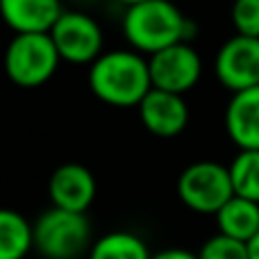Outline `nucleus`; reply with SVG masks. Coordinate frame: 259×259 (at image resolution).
Here are the masks:
<instances>
[{
  "instance_id": "dca6fc26",
  "label": "nucleus",
  "mask_w": 259,
  "mask_h": 259,
  "mask_svg": "<svg viewBox=\"0 0 259 259\" xmlns=\"http://www.w3.org/2000/svg\"><path fill=\"white\" fill-rule=\"evenodd\" d=\"M228 168L234 196L259 202V150H239Z\"/></svg>"
},
{
  "instance_id": "2eb2a0df",
  "label": "nucleus",
  "mask_w": 259,
  "mask_h": 259,
  "mask_svg": "<svg viewBox=\"0 0 259 259\" xmlns=\"http://www.w3.org/2000/svg\"><path fill=\"white\" fill-rule=\"evenodd\" d=\"M152 252L148 250L146 241L139 234L114 230L96 239L89 250V259H150Z\"/></svg>"
},
{
  "instance_id": "1a4fd4ad",
  "label": "nucleus",
  "mask_w": 259,
  "mask_h": 259,
  "mask_svg": "<svg viewBox=\"0 0 259 259\" xmlns=\"http://www.w3.org/2000/svg\"><path fill=\"white\" fill-rule=\"evenodd\" d=\"M96 178L87 166L68 161L53 170L48 180V198L53 207L64 211L87 214L96 200Z\"/></svg>"
},
{
  "instance_id": "39448f33",
  "label": "nucleus",
  "mask_w": 259,
  "mask_h": 259,
  "mask_svg": "<svg viewBox=\"0 0 259 259\" xmlns=\"http://www.w3.org/2000/svg\"><path fill=\"white\" fill-rule=\"evenodd\" d=\"M178 196L196 214H219L234 196L230 168L219 161L200 159L189 164L178 178Z\"/></svg>"
},
{
  "instance_id": "0eeeda50",
  "label": "nucleus",
  "mask_w": 259,
  "mask_h": 259,
  "mask_svg": "<svg viewBox=\"0 0 259 259\" xmlns=\"http://www.w3.org/2000/svg\"><path fill=\"white\" fill-rule=\"evenodd\" d=\"M152 89L184 96L200 82L202 59L191 44H175L148 57Z\"/></svg>"
},
{
  "instance_id": "423d86ee",
  "label": "nucleus",
  "mask_w": 259,
  "mask_h": 259,
  "mask_svg": "<svg viewBox=\"0 0 259 259\" xmlns=\"http://www.w3.org/2000/svg\"><path fill=\"white\" fill-rule=\"evenodd\" d=\"M62 62L94 64L105 53V34L94 16L84 12H66L48 32Z\"/></svg>"
},
{
  "instance_id": "f257e3e1",
  "label": "nucleus",
  "mask_w": 259,
  "mask_h": 259,
  "mask_svg": "<svg viewBox=\"0 0 259 259\" xmlns=\"http://www.w3.org/2000/svg\"><path fill=\"white\" fill-rule=\"evenodd\" d=\"M121 27L130 48L148 57L175 44H189L193 36V23L173 0H143L125 7Z\"/></svg>"
},
{
  "instance_id": "f3484780",
  "label": "nucleus",
  "mask_w": 259,
  "mask_h": 259,
  "mask_svg": "<svg viewBox=\"0 0 259 259\" xmlns=\"http://www.w3.org/2000/svg\"><path fill=\"white\" fill-rule=\"evenodd\" d=\"M198 259H250L248 243L216 232L198 250Z\"/></svg>"
},
{
  "instance_id": "4468645a",
  "label": "nucleus",
  "mask_w": 259,
  "mask_h": 259,
  "mask_svg": "<svg viewBox=\"0 0 259 259\" xmlns=\"http://www.w3.org/2000/svg\"><path fill=\"white\" fill-rule=\"evenodd\" d=\"M34 250L32 223L16 209L0 207V259H25Z\"/></svg>"
},
{
  "instance_id": "7ed1b4c3",
  "label": "nucleus",
  "mask_w": 259,
  "mask_h": 259,
  "mask_svg": "<svg viewBox=\"0 0 259 259\" xmlns=\"http://www.w3.org/2000/svg\"><path fill=\"white\" fill-rule=\"evenodd\" d=\"M34 250L44 259H80L91 250V223L87 214L46 209L32 223Z\"/></svg>"
},
{
  "instance_id": "aec40b11",
  "label": "nucleus",
  "mask_w": 259,
  "mask_h": 259,
  "mask_svg": "<svg viewBox=\"0 0 259 259\" xmlns=\"http://www.w3.org/2000/svg\"><path fill=\"white\" fill-rule=\"evenodd\" d=\"M248 252H250V259H259V234L248 243Z\"/></svg>"
},
{
  "instance_id": "a211bd4d",
  "label": "nucleus",
  "mask_w": 259,
  "mask_h": 259,
  "mask_svg": "<svg viewBox=\"0 0 259 259\" xmlns=\"http://www.w3.org/2000/svg\"><path fill=\"white\" fill-rule=\"evenodd\" d=\"M230 18L237 34L259 39V0H234Z\"/></svg>"
},
{
  "instance_id": "f8f14e48",
  "label": "nucleus",
  "mask_w": 259,
  "mask_h": 259,
  "mask_svg": "<svg viewBox=\"0 0 259 259\" xmlns=\"http://www.w3.org/2000/svg\"><path fill=\"white\" fill-rule=\"evenodd\" d=\"M62 14V0H0V16L14 34L50 32Z\"/></svg>"
},
{
  "instance_id": "6ab92c4d",
  "label": "nucleus",
  "mask_w": 259,
  "mask_h": 259,
  "mask_svg": "<svg viewBox=\"0 0 259 259\" xmlns=\"http://www.w3.org/2000/svg\"><path fill=\"white\" fill-rule=\"evenodd\" d=\"M150 259H198V252H191L187 248H166L155 252Z\"/></svg>"
},
{
  "instance_id": "412c9836",
  "label": "nucleus",
  "mask_w": 259,
  "mask_h": 259,
  "mask_svg": "<svg viewBox=\"0 0 259 259\" xmlns=\"http://www.w3.org/2000/svg\"><path fill=\"white\" fill-rule=\"evenodd\" d=\"M116 3L125 5V7H132V5H139V3H143V0H116Z\"/></svg>"
},
{
  "instance_id": "6e6552de",
  "label": "nucleus",
  "mask_w": 259,
  "mask_h": 259,
  "mask_svg": "<svg viewBox=\"0 0 259 259\" xmlns=\"http://www.w3.org/2000/svg\"><path fill=\"white\" fill-rule=\"evenodd\" d=\"M214 73L230 94L259 87V39L230 36L216 53Z\"/></svg>"
},
{
  "instance_id": "9d476101",
  "label": "nucleus",
  "mask_w": 259,
  "mask_h": 259,
  "mask_svg": "<svg viewBox=\"0 0 259 259\" xmlns=\"http://www.w3.org/2000/svg\"><path fill=\"white\" fill-rule=\"evenodd\" d=\"M139 118L150 134L170 139L182 134L189 125V105L184 96L170 91L150 89V94L139 105Z\"/></svg>"
},
{
  "instance_id": "9b49d317",
  "label": "nucleus",
  "mask_w": 259,
  "mask_h": 259,
  "mask_svg": "<svg viewBox=\"0 0 259 259\" xmlns=\"http://www.w3.org/2000/svg\"><path fill=\"white\" fill-rule=\"evenodd\" d=\"M223 123L230 141L239 150H259V87L232 94Z\"/></svg>"
},
{
  "instance_id": "ddd939ff",
  "label": "nucleus",
  "mask_w": 259,
  "mask_h": 259,
  "mask_svg": "<svg viewBox=\"0 0 259 259\" xmlns=\"http://www.w3.org/2000/svg\"><path fill=\"white\" fill-rule=\"evenodd\" d=\"M219 234L250 243L259 234V202L232 196L216 214Z\"/></svg>"
},
{
  "instance_id": "f03ea898",
  "label": "nucleus",
  "mask_w": 259,
  "mask_h": 259,
  "mask_svg": "<svg viewBox=\"0 0 259 259\" xmlns=\"http://www.w3.org/2000/svg\"><path fill=\"white\" fill-rule=\"evenodd\" d=\"M89 87L98 100L112 107H139L150 94V66L137 50H105L89 66Z\"/></svg>"
},
{
  "instance_id": "20e7f679",
  "label": "nucleus",
  "mask_w": 259,
  "mask_h": 259,
  "mask_svg": "<svg viewBox=\"0 0 259 259\" xmlns=\"http://www.w3.org/2000/svg\"><path fill=\"white\" fill-rule=\"evenodd\" d=\"M59 62L62 57L48 32L14 34L3 57L7 77L23 89H34V87L46 84L57 73Z\"/></svg>"
}]
</instances>
